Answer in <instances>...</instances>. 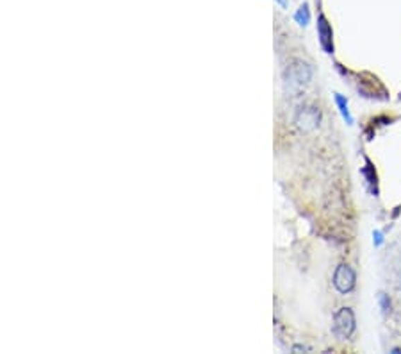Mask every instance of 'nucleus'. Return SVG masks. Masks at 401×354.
<instances>
[{"label":"nucleus","instance_id":"nucleus-1","mask_svg":"<svg viewBox=\"0 0 401 354\" xmlns=\"http://www.w3.org/2000/svg\"><path fill=\"white\" fill-rule=\"evenodd\" d=\"M334 331L339 338H350L355 331V317L350 308H341L335 313Z\"/></svg>","mask_w":401,"mask_h":354},{"label":"nucleus","instance_id":"nucleus-2","mask_svg":"<svg viewBox=\"0 0 401 354\" xmlns=\"http://www.w3.org/2000/svg\"><path fill=\"white\" fill-rule=\"evenodd\" d=\"M312 77V70L303 61H293L285 70V81L293 86H303L307 85Z\"/></svg>","mask_w":401,"mask_h":354},{"label":"nucleus","instance_id":"nucleus-3","mask_svg":"<svg viewBox=\"0 0 401 354\" xmlns=\"http://www.w3.org/2000/svg\"><path fill=\"white\" fill-rule=\"evenodd\" d=\"M334 287L341 294H348L355 287V272L348 265H339L334 274Z\"/></svg>","mask_w":401,"mask_h":354},{"label":"nucleus","instance_id":"nucleus-4","mask_svg":"<svg viewBox=\"0 0 401 354\" xmlns=\"http://www.w3.org/2000/svg\"><path fill=\"white\" fill-rule=\"evenodd\" d=\"M319 120H321V115L316 108H301L296 115V126L301 131H310L314 127H318Z\"/></svg>","mask_w":401,"mask_h":354},{"label":"nucleus","instance_id":"nucleus-5","mask_svg":"<svg viewBox=\"0 0 401 354\" xmlns=\"http://www.w3.org/2000/svg\"><path fill=\"white\" fill-rule=\"evenodd\" d=\"M319 38H321V45L325 47V51L332 52V29L325 18L319 20Z\"/></svg>","mask_w":401,"mask_h":354},{"label":"nucleus","instance_id":"nucleus-6","mask_svg":"<svg viewBox=\"0 0 401 354\" xmlns=\"http://www.w3.org/2000/svg\"><path fill=\"white\" fill-rule=\"evenodd\" d=\"M335 102H337L339 106V111H341V115H343V118L346 120L348 124H353V117H351L350 110H348V101L343 97V95H335Z\"/></svg>","mask_w":401,"mask_h":354},{"label":"nucleus","instance_id":"nucleus-7","mask_svg":"<svg viewBox=\"0 0 401 354\" xmlns=\"http://www.w3.org/2000/svg\"><path fill=\"white\" fill-rule=\"evenodd\" d=\"M378 304H380L382 313H384V315H389V313H391V310H393L391 299H389V295H385V294L378 295Z\"/></svg>","mask_w":401,"mask_h":354},{"label":"nucleus","instance_id":"nucleus-8","mask_svg":"<svg viewBox=\"0 0 401 354\" xmlns=\"http://www.w3.org/2000/svg\"><path fill=\"white\" fill-rule=\"evenodd\" d=\"M373 238H375V247H382V244H384V235H382V231L373 233Z\"/></svg>","mask_w":401,"mask_h":354},{"label":"nucleus","instance_id":"nucleus-9","mask_svg":"<svg viewBox=\"0 0 401 354\" xmlns=\"http://www.w3.org/2000/svg\"><path fill=\"white\" fill-rule=\"evenodd\" d=\"M296 18L301 22V26H307V24H309V13H307V8H305V11H300Z\"/></svg>","mask_w":401,"mask_h":354}]
</instances>
